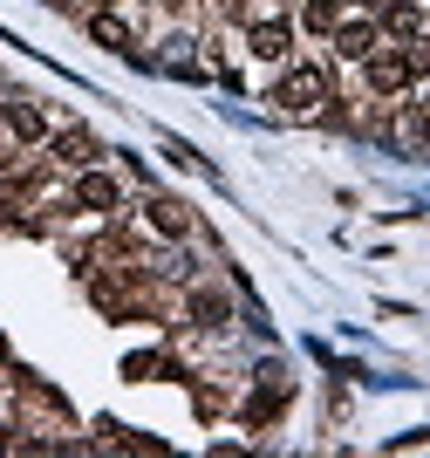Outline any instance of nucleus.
<instances>
[{"label":"nucleus","mask_w":430,"mask_h":458,"mask_svg":"<svg viewBox=\"0 0 430 458\" xmlns=\"http://www.w3.org/2000/svg\"><path fill=\"white\" fill-rule=\"evenodd\" d=\"M274 103H281V110H294V116H315L321 103H328V76L300 62V69H287V76H281V89H274Z\"/></svg>","instance_id":"obj_1"},{"label":"nucleus","mask_w":430,"mask_h":458,"mask_svg":"<svg viewBox=\"0 0 430 458\" xmlns=\"http://www.w3.org/2000/svg\"><path fill=\"white\" fill-rule=\"evenodd\" d=\"M362 69H369V82L383 96H396V89H410L417 82V62H410V48H375L369 62H362Z\"/></svg>","instance_id":"obj_2"},{"label":"nucleus","mask_w":430,"mask_h":458,"mask_svg":"<svg viewBox=\"0 0 430 458\" xmlns=\"http://www.w3.org/2000/svg\"><path fill=\"white\" fill-rule=\"evenodd\" d=\"M375 48H383V28H375L369 14L362 21H335V55L341 62H369Z\"/></svg>","instance_id":"obj_3"},{"label":"nucleus","mask_w":430,"mask_h":458,"mask_svg":"<svg viewBox=\"0 0 430 458\" xmlns=\"http://www.w3.org/2000/svg\"><path fill=\"white\" fill-rule=\"evenodd\" d=\"M253 55H266V62H281L287 48H294V21H253Z\"/></svg>","instance_id":"obj_4"},{"label":"nucleus","mask_w":430,"mask_h":458,"mask_svg":"<svg viewBox=\"0 0 430 458\" xmlns=\"http://www.w3.org/2000/svg\"><path fill=\"white\" fill-rule=\"evenodd\" d=\"M7 131H14L21 144H41V137H48V116H41L28 96H7Z\"/></svg>","instance_id":"obj_5"},{"label":"nucleus","mask_w":430,"mask_h":458,"mask_svg":"<svg viewBox=\"0 0 430 458\" xmlns=\"http://www.w3.org/2000/svg\"><path fill=\"white\" fill-rule=\"evenodd\" d=\"M150 226L171 233V240H185V233H191V212L178 206V199H150Z\"/></svg>","instance_id":"obj_6"},{"label":"nucleus","mask_w":430,"mask_h":458,"mask_svg":"<svg viewBox=\"0 0 430 458\" xmlns=\"http://www.w3.org/2000/svg\"><path fill=\"white\" fill-rule=\"evenodd\" d=\"M89 35L103 41V48H116V55H131V21H116V14H89Z\"/></svg>","instance_id":"obj_7"},{"label":"nucleus","mask_w":430,"mask_h":458,"mask_svg":"<svg viewBox=\"0 0 430 458\" xmlns=\"http://www.w3.org/2000/svg\"><path fill=\"white\" fill-rule=\"evenodd\" d=\"M75 199L96 206V212H110L116 206V185H110V178H96V172H82V178H75Z\"/></svg>","instance_id":"obj_8"},{"label":"nucleus","mask_w":430,"mask_h":458,"mask_svg":"<svg viewBox=\"0 0 430 458\" xmlns=\"http://www.w3.org/2000/svg\"><path fill=\"white\" fill-rule=\"evenodd\" d=\"M55 157H62V165H89V157H96V137L89 131H62L55 137Z\"/></svg>","instance_id":"obj_9"},{"label":"nucleus","mask_w":430,"mask_h":458,"mask_svg":"<svg viewBox=\"0 0 430 458\" xmlns=\"http://www.w3.org/2000/svg\"><path fill=\"white\" fill-rule=\"evenodd\" d=\"M335 21H341L335 0H300V28H315V35H335Z\"/></svg>","instance_id":"obj_10"}]
</instances>
